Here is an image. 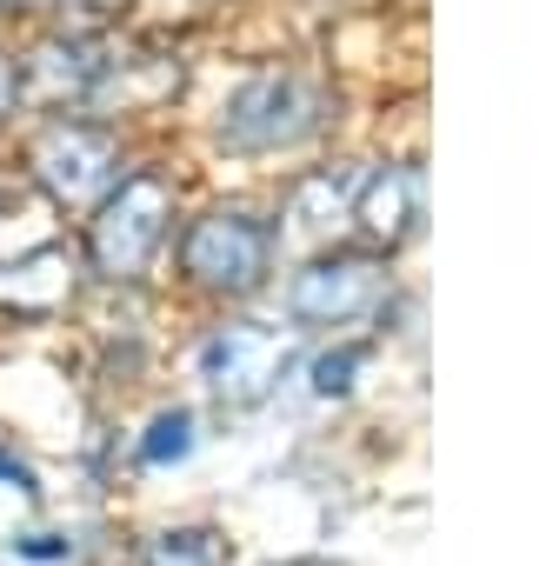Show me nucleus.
Segmentation results:
<instances>
[{"instance_id":"7","label":"nucleus","mask_w":546,"mask_h":566,"mask_svg":"<svg viewBox=\"0 0 546 566\" xmlns=\"http://www.w3.org/2000/svg\"><path fill=\"white\" fill-rule=\"evenodd\" d=\"M354 220H360V233H367L374 247L413 240V227H420V174H413V167H380V174L360 187Z\"/></svg>"},{"instance_id":"14","label":"nucleus","mask_w":546,"mask_h":566,"mask_svg":"<svg viewBox=\"0 0 546 566\" xmlns=\"http://www.w3.org/2000/svg\"><path fill=\"white\" fill-rule=\"evenodd\" d=\"M0 8H21V0H0Z\"/></svg>"},{"instance_id":"13","label":"nucleus","mask_w":546,"mask_h":566,"mask_svg":"<svg viewBox=\"0 0 546 566\" xmlns=\"http://www.w3.org/2000/svg\"><path fill=\"white\" fill-rule=\"evenodd\" d=\"M14 94H21V87H14V67H8V54H0V114H8Z\"/></svg>"},{"instance_id":"4","label":"nucleus","mask_w":546,"mask_h":566,"mask_svg":"<svg viewBox=\"0 0 546 566\" xmlns=\"http://www.w3.org/2000/svg\"><path fill=\"white\" fill-rule=\"evenodd\" d=\"M120 174V147L107 127H87V120H54L41 140H34V180L54 207H87L114 187Z\"/></svg>"},{"instance_id":"11","label":"nucleus","mask_w":546,"mask_h":566,"mask_svg":"<svg viewBox=\"0 0 546 566\" xmlns=\"http://www.w3.org/2000/svg\"><path fill=\"white\" fill-rule=\"evenodd\" d=\"M147 566H220V546H213V533H167L147 553Z\"/></svg>"},{"instance_id":"2","label":"nucleus","mask_w":546,"mask_h":566,"mask_svg":"<svg viewBox=\"0 0 546 566\" xmlns=\"http://www.w3.org/2000/svg\"><path fill=\"white\" fill-rule=\"evenodd\" d=\"M266 260H273V233L246 213H207L180 240V266L207 294H253L266 280Z\"/></svg>"},{"instance_id":"8","label":"nucleus","mask_w":546,"mask_h":566,"mask_svg":"<svg viewBox=\"0 0 546 566\" xmlns=\"http://www.w3.org/2000/svg\"><path fill=\"white\" fill-rule=\"evenodd\" d=\"M94 81H101V48H87V41H48V48H34L28 74H14V87H28L41 101H61V94L81 101Z\"/></svg>"},{"instance_id":"5","label":"nucleus","mask_w":546,"mask_h":566,"mask_svg":"<svg viewBox=\"0 0 546 566\" xmlns=\"http://www.w3.org/2000/svg\"><path fill=\"white\" fill-rule=\"evenodd\" d=\"M387 301V273L367 260V253H334V260H314L294 287H287V314L307 321V327H347L360 314H374Z\"/></svg>"},{"instance_id":"12","label":"nucleus","mask_w":546,"mask_h":566,"mask_svg":"<svg viewBox=\"0 0 546 566\" xmlns=\"http://www.w3.org/2000/svg\"><path fill=\"white\" fill-rule=\"evenodd\" d=\"M360 360H367L360 347H340V354H321V367H314V387H321L327 400H334V394H347V387H354V367H360Z\"/></svg>"},{"instance_id":"6","label":"nucleus","mask_w":546,"mask_h":566,"mask_svg":"<svg viewBox=\"0 0 546 566\" xmlns=\"http://www.w3.org/2000/svg\"><path fill=\"white\" fill-rule=\"evenodd\" d=\"M281 374H287V340L266 327H220L200 347V380L213 387L220 407H260Z\"/></svg>"},{"instance_id":"9","label":"nucleus","mask_w":546,"mask_h":566,"mask_svg":"<svg viewBox=\"0 0 546 566\" xmlns=\"http://www.w3.org/2000/svg\"><path fill=\"white\" fill-rule=\"evenodd\" d=\"M54 200L48 193H0V260H34V253H48L54 247Z\"/></svg>"},{"instance_id":"10","label":"nucleus","mask_w":546,"mask_h":566,"mask_svg":"<svg viewBox=\"0 0 546 566\" xmlns=\"http://www.w3.org/2000/svg\"><path fill=\"white\" fill-rule=\"evenodd\" d=\"M187 447H193V413H180V407H174V413H160V420L147 427L140 460H147V467H167V460H180Z\"/></svg>"},{"instance_id":"3","label":"nucleus","mask_w":546,"mask_h":566,"mask_svg":"<svg viewBox=\"0 0 546 566\" xmlns=\"http://www.w3.org/2000/svg\"><path fill=\"white\" fill-rule=\"evenodd\" d=\"M321 127V94L301 81V74H260L246 81L233 101H227V120H220V140L227 147H246V154H266V147H294Z\"/></svg>"},{"instance_id":"1","label":"nucleus","mask_w":546,"mask_h":566,"mask_svg":"<svg viewBox=\"0 0 546 566\" xmlns=\"http://www.w3.org/2000/svg\"><path fill=\"white\" fill-rule=\"evenodd\" d=\"M167 220H174V187L160 174H134L120 180V193H107L94 233H87V253H94V273L107 280H140L147 260L160 253L167 240Z\"/></svg>"}]
</instances>
